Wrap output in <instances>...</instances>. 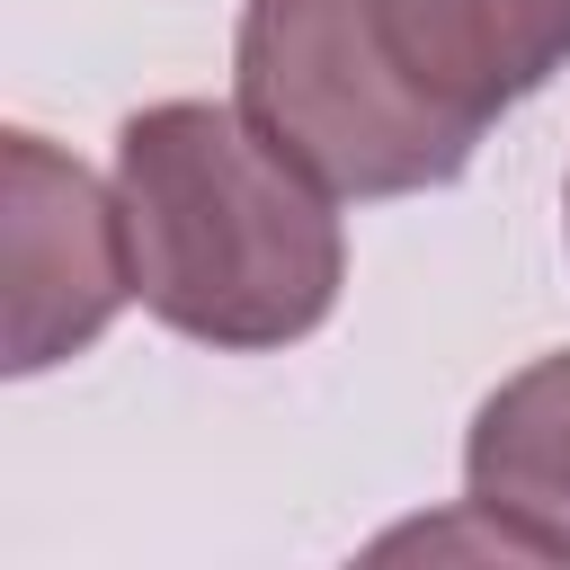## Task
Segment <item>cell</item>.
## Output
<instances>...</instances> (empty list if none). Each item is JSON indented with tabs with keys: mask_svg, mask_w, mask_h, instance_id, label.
<instances>
[{
	"mask_svg": "<svg viewBox=\"0 0 570 570\" xmlns=\"http://www.w3.org/2000/svg\"><path fill=\"white\" fill-rule=\"evenodd\" d=\"M116 205L134 303L223 356L312 338L347 285L338 196L240 107L160 98L116 125Z\"/></svg>",
	"mask_w": 570,
	"mask_h": 570,
	"instance_id": "cell-1",
	"label": "cell"
},
{
	"mask_svg": "<svg viewBox=\"0 0 570 570\" xmlns=\"http://www.w3.org/2000/svg\"><path fill=\"white\" fill-rule=\"evenodd\" d=\"M232 89L240 116L330 196H428L472 169V151L392 80L356 0H240Z\"/></svg>",
	"mask_w": 570,
	"mask_h": 570,
	"instance_id": "cell-2",
	"label": "cell"
},
{
	"mask_svg": "<svg viewBox=\"0 0 570 570\" xmlns=\"http://www.w3.org/2000/svg\"><path fill=\"white\" fill-rule=\"evenodd\" d=\"M0 285H9L0 374H18V383L98 347L107 321L134 303L116 187H98L36 125L0 134Z\"/></svg>",
	"mask_w": 570,
	"mask_h": 570,
	"instance_id": "cell-3",
	"label": "cell"
},
{
	"mask_svg": "<svg viewBox=\"0 0 570 570\" xmlns=\"http://www.w3.org/2000/svg\"><path fill=\"white\" fill-rule=\"evenodd\" d=\"M392 80L463 142L570 71V0H356Z\"/></svg>",
	"mask_w": 570,
	"mask_h": 570,
	"instance_id": "cell-4",
	"label": "cell"
},
{
	"mask_svg": "<svg viewBox=\"0 0 570 570\" xmlns=\"http://www.w3.org/2000/svg\"><path fill=\"white\" fill-rule=\"evenodd\" d=\"M463 508L499 534L508 561L570 570V347L517 365L463 436Z\"/></svg>",
	"mask_w": 570,
	"mask_h": 570,
	"instance_id": "cell-5",
	"label": "cell"
},
{
	"mask_svg": "<svg viewBox=\"0 0 570 570\" xmlns=\"http://www.w3.org/2000/svg\"><path fill=\"white\" fill-rule=\"evenodd\" d=\"M561 223H570V187H561Z\"/></svg>",
	"mask_w": 570,
	"mask_h": 570,
	"instance_id": "cell-6",
	"label": "cell"
}]
</instances>
